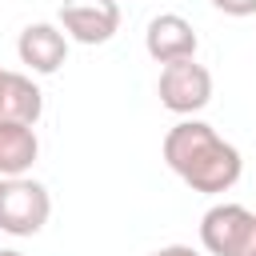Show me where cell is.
Listing matches in <instances>:
<instances>
[{
    "label": "cell",
    "instance_id": "obj_12",
    "mask_svg": "<svg viewBox=\"0 0 256 256\" xmlns=\"http://www.w3.org/2000/svg\"><path fill=\"white\" fill-rule=\"evenodd\" d=\"M152 256H200V252L188 248V244H168V248H156Z\"/></svg>",
    "mask_w": 256,
    "mask_h": 256
},
{
    "label": "cell",
    "instance_id": "obj_9",
    "mask_svg": "<svg viewBox=\"0 0 256 256\" xmlns=\"http://www.w3.org/2000/svg\"><path fill=\"white\" fill-rule=\"evenodd\" d=\"M44 112V96L36 88L32 76L24 72H8V88H4V104H0V120H20V124H36Z\"/></svg>",
    "mask_w": 256,
    "mask_h": 256
},
{
    "label": "cell",
    "instance_id": "obj_3",
    "mask_svg": "<svg viewBox=\"0 0 256 256\" xmlns=\"http://www.w3.org/2000/svg\"><path fill=\"white\" fill-rule=\"evenodd\" d=\"M156 92H160V104H164L168 112L192 116V112H200V108L212 100V72H208L204 64H196V56L172 60V64L160 68Z\"/></svg>",
    "mask_w": 256,
    "mask_h": 256
},
{
    "label": "cell",
    "instance_id": "obj_11",
    "mask_svg": "<svg viewBox=\"0 0 256 256\" xmlns=\"http://www.w3.org/2000/svg\"><path fill=\"white\" fill-rule=\"evenodd\" d=\"M224 16H252L256 12V0H212Z\"/></svg>",
    "mask_w": 256,
    "mask_h": 256
},
{
    "label": "cell",
    "instance_id": "obj_10",
    "mask_svg": "<svg viewBox=\"0 0 256 256\" xmlns=\"http://www.w3.org/2000/svg\"><path fill=\"white\" fill-rule=\"evenodd\" d=\"M228 256H256V212L248 216V224H244V232H240V240Z\"/></svg>",
    "mask_w": 256,
    "mask_h": 256
},
{
    "label": "cell",
    "instance_id": "obj_1",
    "mask_svg": "<svg viewBox=\"0 0 256 256\" xmlns=\"http://www.w3.org/2000/svg\"><path fill=\"white\" fill-rule=\"evenodd\" d=\"M164 164L192 188V192H228L240 172L244 160L236 152V144H228L212 124L204 120H180L168 128L164 136Z\"/></svg>",
    "mask_w": 256,
    "mask_h": 256
},
{
    "label": "cell",
    "instance_id": "obj_14",
    "mask_svg": "<svg viewBox=\"0 0 256 256\" xmlns=\"http://www.w3.org/2000/svg\"><path fill=\"white\" fill-rule=\"evenodd\" d=\"M0 256H24V252H16V248H0Z\"/></svg>",
    "mask_w": 256,
    "mask_h": 256
},
{
    "label": "cell",
    "instance_id": "obj_2",
    "mask_svg": "<svg viewBox=\"0 0 256 256\" xmlns=\"http://www.w3.org/2000/svg\"><path fill=\"white\" fill-rule=\"evenodd\" d=\"M52 216V196L40 180L28 176H0V232L8 236H36Z\"/></svg>",
    "mask_w": 256,
    "mask_h": 256
},
{
    "label": "cell",
    "instance_id": "obj_7",
    "mask_svg": "<svg viewBox=\"0 0 256 256\" xmlns=\"http://www.w3.org/2000/svg\"><path fill=\"white\" fill-rule=\"evenodd\" d=\"M248 216H252V212H248L244 204H212V208L204 212V220H200V244H204V252L228 256V252L236 248Z\"/></svg>",
    "mask_w": 256,
    "mask_h": 256
},
{
    "label": "cell",
    "instance_id": "obj_6",
    "mask_svg": "<svg viewBox=\"0 0 256 256\" xmlns=\"http://www.w3.org/2000/svg\"><path fill=\"white\" fill-rule=\"evenodd\" d=\"M16 52H20V64H28L32 72L52 76L68 60V36L56 24H28L16 40Z\"/></svg>",
    "mask_w": 256,
    "mask_h": 256
},
{
    "label": "cell",
    "instance_id": "obj_13",
    "mask_svg": "<svg viewBox=\"0 0 256 256\" xmlns=\"http://www.w3.org/2000/svg\"><path fill=\"white\" fill-rule=\"evenodd\" d=\"M4 88H8V72L0 68V104H4Z\"/></svg>",
    "mask_w": 256,
    "mask_h": 256
},
{
    "label": "cell",
    "instance_id": "obj_4",
    "mask_svg": "<svg viewBox=\"0 0 256 256\" xmlns=\"http://www.w3.org/2000/svg\"><path fill=\"white\" fill-rule=\"evenodd\" d=\"M60 24L80 44H108L120 28V4L116 0H64Z\"/></svg>",
    "mask_w": 256,
    "mask_h": 256
},
{
    "label": "cell",
    "instance_id": "obj_8",
    "mask_svg": "<svg viewBox=\"0 0 256 256\" xmlns=\"http://www.w3.org/2000/svg\"><path fill=\"white\" fill-rule=\"evenodd\" d=\"M40 156L36 124L0 120V176H24Z\"/></svg>",
    "mask_w": 256,
    "mask_h": 256
},
{
    "label": "cell",
    "instance_id": "obj_5",
    "mask_svg": "<svg viewBox=\"0 0 256 256\" xmlns=\"http://www.w3.org/2000/svg\"><path fill=\"white\" fill-rule=\"evenodd\" d=\"M196 28L176 16V12H160L148 20V32H144V48L156 64H172V60H188L196 56Z\"/></svg>",
    "mask_w": 256,
    "mask_h": 256
}]
</instances>
